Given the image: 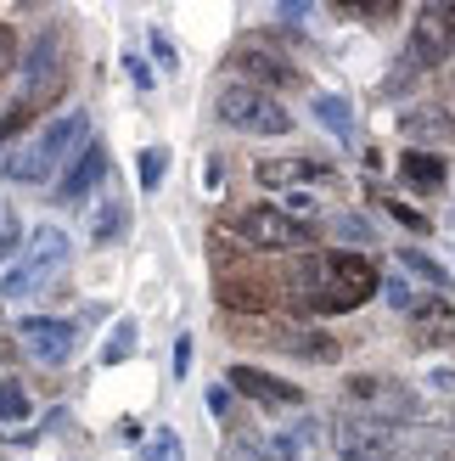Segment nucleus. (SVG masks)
Returning a JSON list of instances; mask_svg holds the SVG:
<instances>
[{
	"label": "nucleus",
	"instance_id": "obj_30",
	"mask_svg": "<svg viewBox=\"0 0 455 461\" xmlns=\"http://www.w3.org/2000/svg\"><path fill=\"white\" fill-rule=\"evenodd\" d=\"M388 214H394L399 225H411V230H427V220H422L416 209H405V203H388Z\"/></svg>",
	"mask_w": 455,
	"mask_h": 461
},
{
	"label": "nucleus",
	"instance_id": "obj_13",
	"mask_svg": "<svg viewBox=\"0 0 455 461\" xmlns=\"http://www.w3.org/2000/svg\"><path fill=\"white\" fill-rule=\"evenodd\" d=\"M309 113H315V124H321L337 147H354V107L343 102V96H332V90H321V96L309 102Z\"/></svg>",
	"mask_w": 455,
	"mask_h": 461
},
{
	"label": "nucleus",
	"instance_id": "obj_3",
	"mask_svg": "<svg viewBox=\"0 0 455 461\" xmlns=\"http://www.w3.org/2000/svg\"><path fill=\"white\" fill-rule=\"evenodd\" d=\"M214 113L231 130H242V135H287L292 130V113L270 96V90H259V85H225Z\"/></svg>",
	"mask_w": 455,
	"mask_h": 461
},
{
	"label": "nucleus",
	"instance_id": "obj_22",
	"mask_svg": "<svg viewBox=\"0 0 455 461\" xmlns=\"http://www.w3.org/2000/svg\"><path fill=\"white\" fill-rule=\"evenodd\" d=\"M337 237H343V242H377V230H371V220L366 214H337Z\"/></svg>",
	"mask_w": 455,
	"mask_h": 461
},
{
	"label": "nucleus",
	"instance_id": "obj_32",
	"mask_svg": "<svg viewBox=\"0 0 455 461\" xmlns=\"http://www.w3.org/2000/svg\"><path fill=\"white\" fill-rule=\"evenodd\" d=\"M287 209H292V214H309V209H315V197H309V192H292V197H287Z\"/></svg>",
	"mask_w": 455,
	"mask_h": 461
},
{
	"label": "nucleus",
	"instance_id": "obj_1",
	"mask_svg": "<svg viewBox=\"0 0 455 461\" xmlns=\"http://www.w3.org/2000/svg\"><path fill=\"white\" fill-rule=\"evenodd\" d=\"M292 287H299V298L315 310V315H349L360 310L366 298L382 293V276L377 265L366 259V253H315V259H304L299 270H292Z\"/></svg>",
	"mask_w": 455,
	"mask_h": 461
},
{
	"label": "nucleus",
	"instance_id": "obj_33",
	"mask_svg": "<svg viewBox=\"0 0 455 461\" xmlns=\"http://www.w3.org/2000/svg\"><path fill=\"white\" fill-rule=\"evenodd\" d=\"M276 17L281 23H299V17H309V6H276Z\"/></svg>",
	"mask_w": 455,
	"mask_h": 461
},
{
	"label": "nucleus",
	"instance_id": "obj_16",
	"mask_svg": "<svg viewBox=\"0 0 455 461\" xmlns=\"http://www.w3.org/2000/svg\"><path fill=\"white\" fill-rule=\"evenodd\" d=\"M399 265H405V270H416L427 287H450V270H444L439 259H427L422 248H399Z\"/></svg>",
	"mask_w": 455,
	"mask_h": 461
},
{
	"label": "nucleus",
	"instance_id": "obj_19",
	"mask_svg": "<svg viewBox=\"0 0 455 461\" xmlns=\"http://www.w3.org/2000/svg\"><path fill=\"white\" fill-rule=\"evenodd\" d=\"M141 158V192H157L164 186V175H169V147H147V152H135Z\"/></svg>",
	"mask_w": 455,
	"mask_h": 461
},
{
	"label": "nucleus",
	"instance_id": "obj_10",
	"mask_svg": "<svg viewBox=\"0 0 455 461\" xmlns=\"http://www.w3.org/2000/svg\"><path fill=\"white\" fill-rule=\"evenodd\" d=\"M231 68H242V74L259 79V85H287L292 74H299V68H292L270 40H242L236 51H231Z\"/></svg>",
	"mask_w": 455,
	"mask_h": 461
},
{
	"label": "nucleus",
	"instance_id": "obj_34",
	"mask_svg": "<svg viewBox=\"0 0 455 461\" xmlns=\"http://www.w3.org/2000/svg\"><path fill=\"white\" fill-rule=\"evenodd\" d=\"M427 383H433V388H455V372H444V366H439V372L427 377Z\"/></svg>",
	"mask_w": 455,
	"mask_h": 461
},
{
	"label": "nucleus",
	"instance_id": "obj_20",
	"mask_svg": "<svg viewBox=\"0 0 455 461\" xmlns=\"http://www.w3.org/2000/svg\"><path fill=\"white\" fill-rule=\"evenodd\" d=\"M29 417V394H22V383L0 377V422H22Z\"/></svg>",
	"mask_w": 455,
	"mask_h": 461
},
{
	"label": "nucleus",
	"instance_id": "obj_24",
	"mask_svg": "<svg viewBox=\"0 0 455 461\" xmlns=\"http://www.w3.org/2000/svg\"><path fill=\"white\" fill-rule=\"evenodd\" d=\"M382 298H388L394 310H416V298H422V293L405 282V276H394V282H382Z\"/></svg>",
	"mask_w": 455,
	"mask_h": 461
},
{
	"label": "nucleus",
	"instance_id": "obj_6",
	"mask_svg": "<svg viewBox=\"0 0 455 461\" xmlns=\"http://www.w3.org/2000/svg\"><path fill=\"white\" fill-rule=\"evenodd\" d=\"M450 51H455V6L433 0V6H422L416 23H411L405 62H411V68H439V62H450Z\"/></svg>",
	"mask_w": 455,
	"mask_h": 461
},
{
	"label": "nucleus",
	"instance_id": "obj_14",
	"mask_svg": "<svg viewBox=\"0 0 455 461\" xmlns=\"http://www.w3.org/2000/svg\"><path fill=\"white\" fill-rule=\"evenodd\" d=\"M399 175H405V186H416V192H439L444 186V158L411 147V152L399 158Z\"/></svg>",
	"mask_w": 455,
	"mask_h": 461
},
{
	"label": "nucleus",
	"instance_id": "obj_29",
	"mask_svg": "<svg viewBox=\"0 0 455 461\" xmlns=\"http://www.w3.org/2000/svg\"><path fill=\"white\" fill-rule=\"evenodd\" d=\"M209 411H214V417L225 422V417H231V388H209Z\"/></svg>",
	"mask_w": 455,
	"mask_h": 461
},
{
	"label": "nucleus",
	"instance_id": "obj_5",
	"mask_svg": "<svg viewBox=\"0 0 455 461\" xmlns=\"http://www.w3.org/2000/svg\"><path fill=\"white\" fill-rule=\"evenodd\" d=\"M62 265H67V230L40 225L34 237H29V259H22L17 270L0 276V298H22V293H34L45 276H57Z\"/></svg>",
	"mask_w": 455,
	"mask_h": 461
},
{
	"label": "nucleus",
	"instance_id": "obj_7",
	"mask_svg": "<svg viewBox=\"0 0 455 461\" xmlns=\"http://www.w3.org/2000/svg\"><path fill=\"white\" fill-rule=\"evenodd\" d=\"M332 445L343 461H394V428L382 417H343L332 428Z\"/></svg>",
	"mask_w": 455,
	"mask_h": 461
},
{
	"label": "nucleus",
	"instance_id": "obj_26",
	"mask_svg": "<svg viewBox=\"0 0 455 461\" xmlns=\"http://www.w3.org/2000/svg\"><path fill=\"white\" fill-rule=\"evenodd\" d=\"M124 74H129V85H135V90H152V68L135 57V51H124Z\"/></svg>",
	"mask_w": 455,
	"mask_h": 461
},
{
	"label": "nucleus",
	"instance_id": "obj_2",
	"mask_svg": "<svg viewBox=\"0 0 455 461\" xmlns=\"http://www.w3.org/2000/svg\"><path fill=\"white\" fill-rule=\"evenodd\" d=\"M85 135H90V119H85V113H57V119L45 124L29 147L12 152L6 164H0V175L17 180V186H45V180H62V169L79 158Z\"/></svg>",
	"mask_w": 455,
	"mask_h": 461
},
{
	"label": "nucleus",
	"instance_id": "obj_21",
	"mask_svg": "<svg viewBox=\"0 0 455 461\" xmlns=\"http://www.w3.org/2000/svg\"><path fill=\"white\" fill-rule=\"evenodd\" d=\"M124 230V209L119 203H102V214H96V230H90V242H112Z\"/></svg>",
	"mask_w": 455,
	"mask_h": 461
},
{
	"label": "nucleus",
	"instance_id": "obj_23",
	"mask_svg": "<svg viewBox=\"0 0 455 461\" xmlns=\"http://www.w3.org/2000/svg\"><path fill=\"white\" fill-rule=\"evenodd\" d=\"M304 343H292L299 355H309V360H337V343L326 338V332H299Z\"/></svg>",
	"mask_w": 455,
	"mask_h": 461
},
{
	"label": "nucleus",
	"instance_id": "obj_4",
	"mask_svg": "<svg viewBox=\"0 0 455 461\" xmlns=\"http://www.w3.org/2000/svg\"><path fill=\"white\" fill-rule=\"evenodd\" d=\"M231 230H236L242 242H254V248H287V253L315 248V230H309L304 220H292V214H281V209H270V203H254V209H242V214L231 220Z\"/></svg>",
	"mask_w": 455,
	"mask_h": 461
},
{
	"label": "nucleus",
	"instance_id": "obj_9",
	"mask_svg": "<svg viewBox=\"0 0 455 461\" xmlns=\"http://www.w3.org/2000/svg\"><path fill=\"white\" fill-rule=\"evenodd\" d=\"M107 180V147L102 141H90V147H79V158L67 164V175L57 180V203H85L90 192H96Z\"/></svg>",
	"mask_w": 455,
	"mask_h": 461
},
{
	"label": "nucleus",
	"instance_id": "obj_12",
	"mask_svg": "<svg viewBox=\"0 0 455 461\" xmlns=\"http://www.w3.org/2000/svg\"><path fill=\"white\" fill-rule=\"evenodd\" d=\"M399 135L405 141H455V113H444V107H405L399 113Z\"/></svg>",
	"mask_w": 455,
	"mask_h": 461
},
{
	"label": "nucleus",
	"instance_id": "obj_15",
	"mask_svg": "<svg viewBox=\"0 0 455 461\" xmlns=\"http://www.w3.org/2000/svg\"><path fill=\"white\" fill-rule=\"evenodd\" d=\"M326 169L315 158H299V164H259V180L264 186H292V180H321Z\"/></svg>",
	"mask_w": 455,
	"mask_h": 461
},
{
	"label": "nucleus",
	"instance_id": "obj_18",
	"mask_svg": "<svg viewBox=\"0 0 455 461\" xmlns=\"http://www.w3.org/2000/svg\"><path fill=\"white\" fill-rule=\"evenodd\" d=\"M147 461H186L180 433H174V428H152V433H147Z\"/></svg>",
	"mask_w": 455,
	"mask_h": 461
},
{
	"label": "nucleus",
	"instance_id": "obj_25",
	"mask_svg": "<svg viewBox=\"0 0 455 461\" xmlns=\"http://www.w3.org/2000/svg\"><path fill=\"white\" fill-rule=\"evenodd\" d=\"M169 366H174V377L186 383V372H192V338H186V332L174 338V349H169Z\"/></svg>",
	"mask_w": 455,
	"mask_h": 461
},
{
	"label": "nucleus",
	"instance_id": "obj_27",
	"mask_svg": "<svg viewBox=\"0 0 455 461\" xmlns=\"http://www.w3.org/2000/svg\"><path fill=\"white\" fill-rule=\"evenodd\" d=\"M12 253H17V220L0 214V259H12Z\"/></svg>",
	"mask_w": 455,
	"mask_h": 461
},
{
	"label": "nucleus",
	"instance_id": "obj_31",
	"mask_svg": "<svg viewBox=\"0 0 455 461\" xmlns=\"http://www.w3.org/2000/svg\"><path fill=\"white\" fill-rule=\"evenodd\" d=\"M6 68H12V29L0 23V74H6Z\"/></svg>",
	"mask_w": 455,
	"mask_h": 461
},
{
	"label": "nucleus",
	"instance_id": "obj_8",
	"mask_svg": "<svg viewBox=\"0 0 455 461\" xmlns=\"http://www.w3.org/2000/svg\"><path fill=\"white\" fill-rule=\"evenodd\" d=\"M22 343H29V355L40 366H62L67 355H74V321H57V315H29L22 321Z\"/></svg>",
	"mask_w": 455,
	"mask_h": 461
},
{
	"label": "nucleus",
	"instance_id": "obj_11",
	"mask_svg": "<svg viewBox=\"0 0 455 461\" xmlns=\"http://www.w3.org/2000/svg\"><path fill=\"white\" fill-rule=\"evenodd\" d=\"M225 383H231V388H242V394H254V400H276V405H304V388H299V383H281V377L259 372V366H231V372H225Z\"/></svg>",
	"mask_w": 455,
	"mask_h": 461
},
{
	"label": "nucleus",
	"instance_id": "obj_28",
	"mask_svg": "<svg viewBox=\"0 0 455 461\" xmlns=\"http://www.w3.org/2000/svg\"><path fill=\"white\" fill-rule=\"evenodd\" d=\"M152 57H157V62H164V68H174V40H169L164 29H157V34H152Z\"/></svg>",
	"mask_w": 455,
	"mask_h": 461
},
{
	"label": "nucleus",
	"instance_id": "obj_17",
	"mask_svg": "<svg viewBox=\"0 0 455 461\" xmlns=\"http://www.w3.org/2000/svg\"><path fill=\"white\" fill-rule=\"evenodd\" d=\"M135 343H141V327H135V321L124 315L119 327H112V338H107V349H102V360H107V366H119V360H129V355H135Z\"/></svg>",
	"mask_w": 455,
	"mask_h": 461
}]
</instances>
